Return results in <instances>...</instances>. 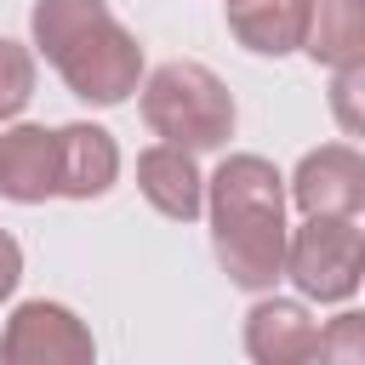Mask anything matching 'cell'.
Returning <instances> with one entry per match:
<instances>
[{
  "label": "cell",
  "instance_id": "1",
  "mask_svg": "<svg viewBox=\"0 0 365 365\" xmlns=\"http://www.w3.org/2000/svg\"><path fill=\"white\" fill-rule=\"evenodd\" d=\"M211 251L240 291H274L285 279V177L262 154H228L205 177Z\"/></svg>",
  "mask_w": 365,
  "mask_h": 365
},
{
  "label": "cell",
  "instance_id": "2",
  "mask_svg": "<svg viewBox=\"0 0 365 365\" xmlns=\"http://www.w3.org/2000/svg\"><path fill=\"white\" fill-rule=\"evenodd\" d=\"M29 34L80 103L114 108L143 86V46L108 11V0H34Z\"/></svg>",
  "mask_w": 365,
  "mask_h": 365
},
{
  "label": "cell",
  "instance_id": "3",
  "mask_svg": "<svg viewBox=\"0 0 365 365\" xmlns=\"http://www.w3.org/2000/svg\"><path fill=\"white\" fill-rule=\"evenodd\" d=\"M143 120L160 143L205 154L234 137V97L205 63H160L143 80Z\"/></svg>",
  "mask_w": 365,
  "mask_h": 365
},
{
  "label": "cell",
  "instance_id": "4",
  "mask_svg": "<svg viewBox=\"0 0 365 365\" xmlns=\"http://www.w3.org/2000/svg\"><path fill=\"white\" fill-rule=\"evenodd\" d=\"M365 234L354 217H308L285 234V279L308 302H348L359 291Z\"/></svg>",
  "mask_w": 365,
  "mask_h": 365
},
{
  "label": "cell",
  "instance_id": "5",
  "mask_svg": "<svg viewBox=\"0 0 365 365\" xmlns=\"http://www.w3.org/2000/svg\"><path fill=\"white\" fill-rule=\"evenodd\" d=\"M0 365H97L86 319L63 302H23L0 331Z\"/></svg>",
  "mask_w": 365,
  "mask_h": 365
},
{
  "label": "cell",
  "instance_id": "6",
  "mask_svg": "<svg viewBox=\"0 0 365 365\" xmlns=\"http://www.w3.org/2000/svg\"><path fill=\"white\" fill-rule=\"evenodd\" d=\"M291 200L302 205V217H359V205H365V160H359V148L354 143L308 148L297 160Z\"/></svg>",
  "mask_w": 365,
  "mask_h": 365
},
{
  "label": "cell",
  "instance_id": "7",
  "mask_svg": "<svg viewBox=\"0 0 365 365\" xmlns=\"http://www.w3.org/2000/svg\"><path fill=\"white\" fill-rule=\"evenodd\" d=\"M120 177V143L91 125V120H74V125H57V194L63 200H103Z\"/></svg>",
  "mask_w": 365,
  "mask_h": 365
},
{
  "label": "cell",
  "instance_id": "8",
  "mask_svg": "<svg viewBox=\"0 0 365 365\" xmlns=\"http://www.w3.org/2000/svg\"><path fill=\"white\" fill-rule=\"evenodd\" d=\"M137 188L171 222H194L205 211V177H200V165H194L188 148H171V143L143 148L137 154Z\"/></svg>",
  "mask_w": 365,
  "mask_h": 365
},
{
  "label": "cell",
  "instance_id": "9",
  "mask_svg": "<svg viewBox=\"0 0 365 365\" xmlns=\"http://www.w3.org/2000/svg\"><path fill=\"white\" fill-rule=\"evenodd\" d=\"M314 342H319V325L291 297H262L245 314V354L257 365H308Z\"/></svg>",
  "mask_w": 365,
  "mask_h": 365
},
{
  "label": "cell",
  "instance_id": "10",
  "mask_svg": "<svg viewBox=\"0 0 365 365\" xmlns=\"http://www.w3.org/2000/svg\"><path fill=\"white\" fill-rule=\"evenodd\" d=\"M57 194V131L11 125L0 137V200L40 205Z\"/></svg>",
  "mask_w": 365,
  "mask_h": 365
},
{
  "label": "cell",
  "instance_id": "11",
  "mask_svg": "<svg viewBox=\"0 0 365 365\" xmlns=\"http://www.w3.org/2000/svg\"><path fill=\"white\" fill-rule=\"evenodd\" d=\"M297 51H308L319 68L365 63V0H308Z\"/></svg>",
  "mask_w": 365,
  "mask_h": 365
},
{
  "label": "cell",
  "instance_id": "12",
  "mask_svg": "<svg viewBox=\"0 0 365 365\" xmlns=\"http://www.w3.org/2000/svg\"><path fill=\"white\" fill-rule=\"evenodd\" d=\"M302 11L308 0H234L228 6V29L245 51L257 57H285L302 46Z\"/></svg>",
  "mask_w": 365,
  "mask_h": 365
},
{
  "label": "cell",
  "instance_id": "13",
  "mask_svg": "<svg viewBox=\"0 0 365 365\" xmlns=\"http://www.w3.org/2000/svg\"><path fill=\"white\" fill-rule=\"evenodd\" d=\"M34 97V51L17 40H0V120H17Z\"/></svg>",
  "mask_w": 365,
  "mask_h": 365
},
{
  "label": "cell",
  "instance_id": "14",
  "mask_svg": "<svg viewBox=\"0 0 365 365\" xmlns=\"http://www.w3.org/2000/svg\"><path fill=\"white\" fill-rule=\"evenodd\" d=\"M314 359H319V365H365V314L342 308V314L319 331Z\"/></svg>",
  "mask_w": 365,
  "mask_h": 365
},
{
  "label": "cell",
  "instance_id": "15",
  "mask_svg": "<svg viewBox=\"0 0 365 365\" xmlns=\"http://www.w3.org/2000/svg\"><path fill=\"white\" fill-rule=\"evenodd\" d=\"M336 86H331V108L342 120V131L354 137L359 131V86H365V63H348V68H331Z\"/></svg>",
  "mask_w": 365,
  "mask_h": 365
},
{
  "label": "cell",
  "instance_id": "16",
  "mask_svg": "<svg viewBox=\"0 0 365 365\" xmlns=\"http://www.w3.org/2000/svg\"><path fill=\"white\" fill-rule=\"evenodd\" d=\"M17 279H23V245L0 228V302L17 291Z\"/></svg>",
  "mask_w": 365,
  "mask_h": 365
},
{
  "label": "cell",
  "instance_id": "17",
  "mask_svg": "<svg viewBox=\"0 0 365 365\" xmlns=\"http://www.w3.org/2000/svg\"><path fill=\"white\" fill-rule=\"evenodd\" d=\"M222 6H234V0H222Z\"/></svg>",
  "mask_w": 365,
  "mask_h": 365
}]
</instances>
